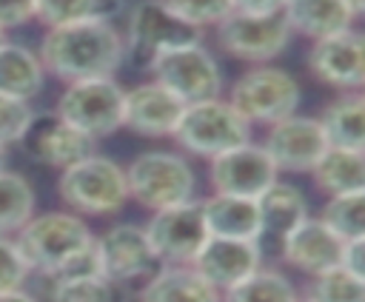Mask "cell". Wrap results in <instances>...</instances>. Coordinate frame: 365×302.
Here are the masks:
<instances>
[{
	"mask_svg": "<svg viewBox=\"0 0 365 302\" xmlns=\"http://www.w3.org/2000/svg\"><path fill=\"white\" fill-rule=\"evenodd\" d=\"M29 279V265L23 262L14 236L0 234V291H11V288H23V282Z\"/></svg>",
	"mask_w": 365,
	"mask_h": 302,
	"instance_id": "cell-35",
	"label": "cell"
},
{
	"mask_svg": "<svg viewBox=\"0 0 365 302\" xmlns=\"http://www.w3.org/2000/svg\"><path fill=\"white\" fill-rule=\"evenodd\" d=\"M308 174L314 177V185L328 197L365 191V154L328 145Z\"/></svg>",
	"mask_w": 365,
	"mask_h": 302,
	"instance_id": "cell-25",
	"label": "cell"
},
{
	"mask_svg": "<svg viewBox=\"0 0 365 302\" xmlns=\"http://www.w3.org/2000/svg\"><path fill=\"white\" fill-rule=\"evenodd\" d=\"M257 208H259V219H262V234H271L277 239H282L297 222H302L308 217V202L305 194L291 185V182H271L259 197H257Z\"/></svg>",
	"mask_w": 365,
	"mask_h": 302,
	"instance_id": "cell-26",
	"label": "cell"
},
{
	"mask_svg": "<svg viewBox=\"0 0 365 302\" xmlns=\"http://www.w3.org/2000/svg\"><path fill=\"white\" fill-rule=\"evenodd\" d=\"M20 142L34 162L60 168V171L86 160L88 154H94V140L86 137L83 131L71 128L68 123H63L57 114L34 117Z\"/></svg>",
	"mask_w": 365,
	"mask_h": 302,
	"instance_id": "cell-18",
	"label": "cell"
},
{
	"mask_svg": "<svg viewBox=\"0 0 365 302\" xmlns=\"http://www.w3.org/2000/svg\"><path fill=\"white\" fill-rule=\"evenodd\" d=\"M123 11V0H34V17L48 26L111 23Z\"/></svg>",
	"mask_w": 365,
	"mask_h": 302,
	"instance_id": "cell-27",
	"label": "cell"
},
{
	"mask_svg": "<svg viewBox=\"0 0 365 302\" xmlns=\"http://www.w3.org/2000/svg\"><path fill=\"white\" fill-rule=\"evenodd\" d=\"M123 91L125 88H120L114 77L66 83L54 114L97 142L123 128Z\"/></svg>",
	"mask_w": 365,
	"mask_h": 302,
	"instance_id": "cell-7",
	"label": "cell"
},
{
	"mask_svg": "<svg viewBox=\"0 0 365 302\" xmlns=\"http://www.w3.org/2000/svg\"><path fill=\"white\" fill-rule=\"evenodd\" d=\"M46 68L29 46L20 43H0V94L17 97V100H34L43 91Z\"/></svg>",
	"mask_w": 365,
	"mask_h": 302,
	"instance_id": "cell-24",
	"label": "cell"
},
{
	"mask_svg": "<svg viewBox=\"0 0 365 302\" xmlns=\"http://www.w3.org/2000/svg\"><path fill=\"white\" fill-rule=\"evenodd\" d=\"M208 182L214 194H231V197H248L257 199L271 182L279 179V171L268 151L259 142H242L231 151L217 154L208 160Z\"/></svg>",
	"mask_w": 365,
	"mask_h": 302,
	"instance_id": "cell-13",
	"label": "cell"
},
{
	"mask_svg": "<svg viewBox=\"0 0 365 302\" xmlns=\"http://www.w3.org/2000/svg\"><path fill=\"white\" fill-rule=\"evenodd\" d=\"M34 214V188L23 174L0 168V234L14 236Z\"/></svg>",
	"mask_w": 365,
	"mask_h": 302,
	"instance_id": "cell-29",
	"label": "cell"
},
{
	"mask_svg": "<svg viewBox=\"0 0 365 302\" xmlns=\"http://www.w3.org/2000/svg\"><path fill=\"white\" fill-rule=\"evenodd\" d=\"M345 6L351 9V14H354V20L362 14V9H365V0H345Z\"/></svg>",
	"mask_w": 365,
	"mask_h": 302,
	"instance_id": "cell-40",
	"label": "cell"
},
{
	"mask_svg": "<svg viewBox=\"0 0 365 302\" xmlns=\"http://www.w3.org/2000/svg\"><path fill=\"white\" fill-rule=\"evenodd\" d=\"M185 103L160 83H140L123 91V128L140 137H171Z\"/></svg>",
	"mask_w": 365,
	"mask_h": 302,
	"instance_id": "cell-17",
	"label": "cell"
},
{
	"mask_svg": "<svg viewBox=\"0 0 365 302\" xmlns=\"http://www.w3.org/2000/svg\"><path fill=\"white\" fill-rule=\"evenodd\" d=\"M168 9L182 17L185 23H191L194 28H205V26H217L222 17H228L234 9H231V0H165Z\"/></svg>",
	"mask_w": 365,
	"mask_h": 302,
	"instance_id": "cell-34",
	"label": "cell"
},
{
	"mask_svg": "<svg viewBox=\"0 0 365 302\" xmlns=\"http://www.w3.org/2000/svg\"><path fill=\"white\" fill-rule=\"evenodd\" d=\"M128 199H137L148 211L171 208L194 199L197 177L182 154L143 151L125 165Z\"/></svg>",
	"mask_w": 365,
	"mask_h": 302,
	"instance_id": "cell-4",
	"label": "cell"
},
{
	"mask_svg": "<svg viewBox=\"0 0 365 302\" xmlns=\"http://www.w3.org/2000/svg\"><path fill=\"white\" fill-rule=\"evenodd\" d=\"M285 0H231V9L240 14H277Z\"/></svg>",
	"mask_w": 365,
	"mask_h": 302,
	"instance_id": "cell-38",
	"label": "cell"
},
{
	"mask_svg": "<svg viewBox=\"0 0 365 302\" xmlns=\"http://www.w3.org/2000/svg\"><path fill=\"white\" fill-rule=\"evenodd\" d=\"M319 219L345 242L365 236V191L334 194L322 205Z\"/></svg>",
	"mask_w": 365,
	"mask_h": 302,
	"instance_id": "cell-31",
	"label": "cell"
},
{
	"mask_svg": "<svg viewBox=\"0 0 365 302\" xmlns=\"http://www.w3.org/2000/svg\"><path fill=\"white\" fill-rule=\"evenodd\" d=\"M125 51H137L143 60L154 54L202 43V31L177 17L165 0H140L125 23Z\"/></svg>",
	"mask_w": 365,
	"mask_h": 302,
	"instance_id": "cell-12",
	"label": "cell"
},
{
	"mask_svg": "<svg viewBox=\"0 0 365 302\" xmlns=\"http://www.w3.org/2000/svg\"><path fill=\"white\" fill-rule=\"evenodd\" d=\"M299 83L279 66H254L231 83L228 103L248 123L271 125L288 114H297L299 105Z\"/></svg>",
	"mask_w": 365,
	"mask_h": 302,
	"instance_id": "cell-6",
	"label": "cell"
},
{
	"mask_svg": "<svg viewBox=\"0 0 365 302\" xmlns=\"http://www.w3.org/2000/svg\"><path fill=\"white\" fill-rule=\"evenodd\" d=\"M339 265L356 276H365V236L359 239H348L342 245V256H339Z\"/></svg>",
	"mask_w": 365,
	"mask_h": 302,
	"instance_id": "cell-37",
	"label": "cell"
},
{
	"mask_svg": "<svg viewBox=\"0 0 365 302\" xmlns=\"http://www.w3.org/2000/svg\"><path fill=\"white\" fill-rule=\"evenodd\" d=\"M148 68L154 74V83L168 88L185 105L220 97L222 91V68L202 43L154 54L148 60Z\"/></svg>",
	"mask_w": 365,
	"mask_h": 302,
	"instance_id": "cell-8",
	"label": "cell"
},
{
	"mask_svg": "<svg viewBox=\"0 0 365 302\" xmlns=\"http://www.w3.org/2000/svg\"><path fill=\"white\" fill-rule=\"evenodd\" d=\"M308 68L317 80L339 91H362L365 85V43L351 26L336 34L311 40Z\"/></svg>",
	"mask_w": 365,
	"mask_h": 302,
	"instance_id": "cell-14",
	"label": "cell"
},
{
	"mask_svg": "<svg viewBox=\"0 0 365 302\" xmlns=\"http://www.w3.org/2000/svg\"><path fill=\"white\" fill-rule=\"evenodd\" d=\"M0 302H37V299L23 288H11V291H0Z\"/></svg>",
	"mask_w": 365,
	"mask_h": 302,
	"instance_id": "cell-39",
	"label": "cell"
},
{
	"mask_svg": "<svg viewBox=\"0 0 365 302\" xmlns=\"http://www.w3.org/2000/svg\"><path fill=\"white\" fill-rule=\"evenodd\" d=\"M262 148L274 160L277 171H291V174H305L314 168V162L322 157L328 148L325 134L319 128L317 117H302V114H288L277 123L268 125Z\"/></svg>",
	"mask_w": 365,
	"mask_h": 302,
	"instance_id": "cell-15",
	"label": "cell"
},
{
	"mask_svg": "<svg viewBox=\"0 0 365 302\" xmlns=\"http://www.w3.org/2000/svg\"><path fill=\"white\" fill-rule=\"evenodd\" d=\"M325 134V142L334 148H365V97L362 91H342L336 100L325 105L317 117Z\"/></svg>",
	"mask_w": 365,
	"mask_h": 302,
	"instance_id": "cell-23",
	"label": "cell"
},
{
	"mask_svg": "<svg viewBox=\"0 0 365 302\" xmlns=\"http://www.w3.org/2000/svg\"><path fill=\"white\" fill-rule=\"evenodd\" d=\"M305 288V302H365V276H356L342 265L311 276Z\"/></svg>",
	"mask_w": 365,
	"mask_h": 302,
	"instance_id": "cell-32",
	"label": "cell"
},
{
	"mask_svg": "<svg viewBox=\"0 0 365 302\" xmlns=\"http://www.w3.org/2000/svg\"><path fill=\"white\" fill-rule=\"evenodd\" d=\"M143 231L160 265H191L197 251L208 239L200 199H188L154 211L148 225H143Z\"/></svg>",
	"mask_w": 365,
	"mask_h": 302,
	"instance_id": "cell-11",
	"label": "cell"
},
{
	"mask_svg": "<svg viewBox=\"0 0 365 302\" xmlns=\"http://www.w3.org/2000/svg\"><path fill=\"white\" fill-rule=\"evenodd\" d=\"M37 57L63 83L97 80L114 77L125 60V43L114 23H74L48 28Z\"/></svg>",
	"mask_w": 365,
	"mask_h": 302,
	"instance_id": "cell-1",
	"label": "cell"
},
{
	"mask_svg": "<svg viewBox=\"0 0 365 302\" xmlns=\"http://www.w3.org/2000/svg\"><path fill=\"white\" fill-rule=\"evenodd\" d=\"M214 28H217V43L225 54L254 63V66H262L265 60L279 57L294 37L282 11H277V14L231 11Z\"/></svg>",
	"mask_w": 365,
	"mask_h": 302,
	"instance_id": "cell-10",
	"label": "cell"
},
{
	"mask_svg": "<svg viewBox=\"0 0 365 302\" xmlns=\"http://www.w3.org/2000/svg\"><path fill=\"white\" fill-rule=\"evenodd\" d=\"M222 293L225 296H220V302H299L291 279L271 268H257Z\"/></svg>",
	"mask_w": 365,
	"mask_h": 302,
	"instance_id": "cell-28",
	"label": "cell"
},
{
	"mask_svg": "<svg viewBox=\"0 0 365 302\" xmlns=\"http://www.w3.org/2000/svg\"><path fill=\"white\" fill-rule=\"evenodd\" d=\"M91 265L111 285H128L137 279H148L160 268V259L154 256L151 242L140 225L117 222L94 236Z\"/></svg>",
	"mask_w": 365,
	"mask_h": 302,
	"instance_id": "cell-9",
	"label": "cell"
},
{
	"mask_svg": "<svg viewBox=\"0 0 365 302\" xmlns=\"http://www.w3.org/2000/svg\"><path fill=\"white\" fill-rule=\"evenodd\" d=\"M174 142L202 160H214L222 151H231L251 140V125L231 108L228 100L211 97L188 103L174 128Z\"/></svg>",
	"mask_w": 365,
	"mask_h": 302,
	"instance_id": "cell-5",
	"label": "cell"
},
{
	"mask_svg": "<svg viewBox=\"0 0 365 302\" xmlns=\"http://www.w3.org/2000/svg\"><path fill=\"white\" fill-rule=\"evenodd\" d=\"M342 245L345 239H339L319 217H305L279 239L282 259L308 276L336 268L342 256Z\"/></svg>",
	"mask_w": 365,
	"mask_h": 302,
	"instance_id": "cell-19",
	"label": "cell"
},
{
	"mask_svg": "<svg viewBox=\"0 0 365 302\" xmlns=\"http://www.w3.org/2000/svg\"><path fill=\"white\" fill-rule=\"evenodd\" d=\"M140 302H220V291L191 265H160L140 288Z\"/></svg>",
	"mask_w": 365,
	"mask_h": 302,
	"instance_id": "cell-21",
	"label": "cell"
},
{
	"mask_svg": "<svg viewBox=\"0 0 365 302\" xmlns=\"http://www.w3.org/2000/svg\"><path fill=\"white\" fill-rule=\"evenodd\" d=\"M259 265H262L259 242L225 239V236H208L191 262V268L217 291L234 288L248 274H254Z\"/></svg>",
	"mask_w": 365,
	"mask_h": 302,
	"instance_id": "cell-16",
	"label": "cell"
},
{
	"mask_svg": "<svg viewBox=\"0 0 365 302\" xmlns=\"http://www.w3.org/2000/svg\"><path fill=\"white\" fill-rule=\"evenodd\" d=\"M57 194L77 217H111L128 202L125 168L111 157L88 154L60 171Z\"/></svg>",
	"mask_w": 365,
	"mask_h": 302,
	"instance_id": "cell-3",
	"label": "cell"
},
{
	"mask_svg": "<svg viewBox=\"0 0 365 302\" xmlns=\"http://www.w3.org/2000/svg\"><path fill=\"white\" fill-rule=\"evenodd\" d=\"M282 14L291 26V34L319 40L354 26V14L345 0H285Z\"/></svg>",
	"mask_w": 365,
	"mask_h": 302,
	"instance_id": "cell-22",
	"label": "cell"
},
{
	"mask_svg": "<svg viewBox=\"0 0 365 302\" xmlns=\"http://www.w3.org/2000/svg\"><path fill=\"white\" fill-rule=\"evenodd\" d=\"M6 165V145H0V168Z\"/></svg>",
	"mask_w": 365,
	"mask_h": 302,
	"instance_id": "cell-41",
	"label": "cell"
},
{
	"mask_svg": "<svg viewBox=\"0 0 365 302\" xmlns=\"http://www.w3.org/2000/svg\"><path fill=\"white\" fill-rule=\"evenodd\" d=\"M34 120L31 103L29 100H17L9 94H0V145H14L23 140V134L29 131Z\"/></svg>",
	"mask_w": 365,
	"mask_h": 302,
	"instance_id": "cell-33",
	"label": "cell"
},
{
	"mask_svg": "<svg viewBox=\"0 0 365 302\" xmlns=\"http://www.w3.org/2000/svg\"><path fill=\"white\" fill-rule=\"evenodd\" d=\"M0 43H6V31L3 28H0Z\"/></svg>",
	"mask_w": 365,
	"mask_h": 302,
	"instance_id": "cell-42",
	"label": "cell"
},
{
	"mask_svg": "<svg viewBox=\"0 0 365 302\" xmlns=\"http://www.w3.org/2000/svg\"><path fill=\"white\" fill-rule=\"evenodd\" d=\"M14 245L29 265V274L63 276L71 271H86L91 265L94 234L83 217L71 211H46L31 214L26 225L14 234Z\"/></svg>",
	"mask_w": 365,
	"mask_h": 302,
	"instance_id": "cell-2",
	"label": "cell"
},
{
	"mask_svg": "<svg viewBox=\"0 0 365 302\" xmlns=\"http://www.w3.org/2000/svg\"><path fill=\"white\" fill-rule=\"evenodd\" d=\"M200 205H202V222H205L208 236L259 242L262 219H259L257 199L231 197V194H211L208 199H200Z\"/></svg>",
	"mask_w": 365,
	"mask_h": 302,
	"instance_id": "cell-20",
	"label": "cell"
},
{
	"mask_svg": "<svg viewBox=\"0 0 365 302\" xmlns=\"http://www.w3.org/2000/svg\"><path fill=\"white\" fill-rule=\"evenodd\" d=\"M34 20V0H0V28H17Z\"/></svg>",
	"mask_w": 365,
	"mask_h": 302,
	"instance_id": "cell-36",
	"label": "cell"
},
{
	"mask_svg": "<svg viewBox=\"0 0 365 302\" xmlns=\"http://www.w3.org/2000/svg\"><path fill=\"white\" fill-rule=\"evenodd\" d=\"M48 302H117V285H111L91 268L71 271L51 279Z\"/></svg>",
	"mask_w": 365,
	"mask_h": 302,
	"instance_id": "cell-30",
	"label": "cell"
}]
</instances>
